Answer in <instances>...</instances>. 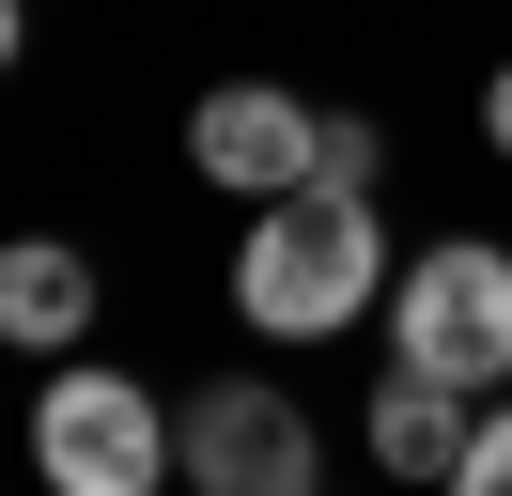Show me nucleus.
Wrapping results in <instances>:
<instances>
[{
  "label": "nucleus",
  "instance_id": "obj_1",
  "mask_svg": "<svg viewBox=\"0 0 512 496\" xmlns=\"http://www.w3.org/2000/svg\"><path fill=\"white\" fill-rule=\"evenodd\" d=\"M388 279L404 264H388V233H373L357 186H295V202H264L249 248H233V310H249L264 341H342Z\"/></svg>",
  "mask_w": 512,
  "mask_h": 496
},
{
  "label": "nucleus",
  "instance_id": "obj_2",
  "mask_svg": "<svg viewBox=\"0 0 512 496\" xmlns=\"http://www.w3.org/2000/svg\"><path fill=\"white\" fill-rule=\"evenodd\" d=\"M32 465H47V496H171L187 481V419L156 388H125L109 357H78L32 388Z\"/></svg>",
  "mask_w": 512,
  "mask_h": 496
},
{
  "label": "nucleus",
  "instance_id": "obj_3",
  "mask_svg": "<svg viewBox=\"0 0 512 496\" xmlns=\"http://www.w3.org/2000/svg\"><path fill=\"white\" fill-rule=\"evenodd\" d=\"M388 372H435V388H497L512 372V248L450 233L388 279Z\"/></svg>",
  "mask_w": 512,
  "mask_h": 496
},
{
  "label": "nucleus",
  "instance_id": "obj_4",
  "mask_svg": "<svg viewBox=\"0 0 512 496\" xmlns=\"http://www.w3.org/2000/svg\"><path fill=\"white\" fill-rule=\"evenodd\" d=\"M187 496H326V450H311V419H295V388L218 372V388L187 403Z\"/></svg>",
  "mask_w": 512,
  "mask_h": 496
},
{
  "label": "nucleus",
  "instance_id": "obj_5",
  "mask_svg": "<svg viewBox=\"0 0 512 496\" xmlns=\"http://www.w3.org/2000/svg\"><path fill=\"white\" fill-rule=\"evenodd\" d=\"M187 155H202V186H233V202H295L311 155H326V109L280 93V78H218L187 109Z\"/></svg>",
  "mask_w": 512,
  "mask_h": 496
},
{
  "label": "nucleus",
  "instance_id": "obj_6",
  "mask_svg": "<svg viewBox=\"0 0 512 496\" xmlns=\"http://www.w3.org/2000/svg\"><path fill=\"white\" fill-rule=\"evenodd\" d=\"M78 326H94V264H78L63 233H16L0 248V341H16V357H63Z\"/></svg>",
  "mask_w": 512,
  "mask_h": 496
},
{
  "label": "nucleus",
  "instance_id": "obj_7",
  "mask_svg": "<svg viewBox=\"0 0 512 496\" xmlns=\"http://www.w3.org/2000/svg\"><path fill=\"white\" fill-rule=\"evenodd\" d=\"M466 388H435V372H388L373 388V465L388 481H450V465H466Z\"/></svg>",
  "mask_w": 512,
  "mask_h": 496
},
{
  "label": "nucleus",
  "instance_id": "obj_8",
  "mask_svg": "<svg viewBox=\"0 0 512 496\" xmlns=\"http://www.w3.org/2000/svg\"><path fill=\"white\" fill-rule=\"evenodd\" d=\"M435 496H512V403H481V434H466V465H450Z\"/></svg>",
  "mask_w": 512,
  "mask_h": 496
},
{
  "label": "nucleus",
  "instance_id": "obj_9",
  "mask_svg": "<svg viewBox=\"0 0 512 496\" xmlns=\"http://www.w3.org/2000/svg\"><path fill=\"white\" fill-rule=\"evenodd\" d=\"M373 155H388L373 124H357V109H326V155H311V186H357V202H373Z\"/></svg>",
  "mask_w": 512,
  "mask_h": 496
},
{
  "label": "nucleus",
  "instance_id": "obj_10",
  "mask_svg": "<svg viewBox=\"0 0 512 496\" xmlns=\"http://www.w3.org/2000/svg\"><path fill=\"white\" fill-rule=\"evenodd\" d=\"M481 140L512 155V62H497V78H481Z\"/></svg>",
  "mask_w": 512,
  "mask_h": 496
}]
</instances>
